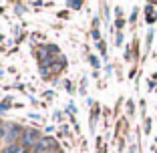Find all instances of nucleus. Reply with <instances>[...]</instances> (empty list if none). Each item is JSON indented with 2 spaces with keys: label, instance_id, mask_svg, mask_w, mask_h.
<instances>
[{
  "label": "nucleus",
  "instance_id": "nucleus-7",
  "mask_svg": "<svg viewBox=\"0 0 157 153\" xmlns=\"http://www.w3.org/2000/svg\"><path fill=\"white\" fill-rule=\"evenodd\" d=\"M89 60H91V65L95 67V69H97V67L101 65V63H99V59H97V56H95V55H91V56H89Z\"/></svg>",
  "mask_w": 157,
  "mask_h": 153
},
{
  "label": "nucleus",
  "instance_id": "nucleus-11",
  "mask_svg": "<svg viewBox=\"0 0 157 153\" xmlns=\"http://www.w3.org/2000/svg\"><path fill=\"white\" fill-rule=\"evenodd\" d=\"M69 2H71V6H73V8H81V4H83L81 0H69Z\"/></svg>",
  "mask_w": 157,
  "mask_h": 153
},
{
  "label": "nucleus",
  "instance_id": "nucleus-9",
  "mask_svg": "<svg viewBox=\"0 0 157 153\" xmlns=\"http://www.w3.org/2000/svg\"><path fill=\"white\" fill-rule=\"evenodd\" d=\"M127 113H129V115H133V113H135V103L133 101L127 103Z\"/></svg>",
  "mask_w": 157,
  "mask_h": 153
},
{
  "label": "nucleus",
  "instance_id": "nucleus-14",
  "mask_svg": "<svg viewBox=\"0 0 157 153\" xmlns=\"http://www.w3.org/2000/svg\"><path fill=\"white\" fill-rule=\"evenodd\" d=\"M115 14H117V18H123V10H121L119 6H117V8H115Z\"/></svg>",
  "mask_w": 157,
  "mask_h": 153
},
{
  "label": "nucleus",
  "instance_id": "nucleus-19",
  "mask_svg": "<svg viewBox=\"0 0 157 153\" xmlns=\"http://www.w3.org/2000/svg\"><path fill=\"white\" fill-rule=\"evenodd\" d=\"M155 141H157V139H155Z\"/></svg>",
  "mask_w": 157,
  "mask_h": 153
},
{
  "label": "nucleus",
  "instance_id": "nucleus-2",
  "mask_svg": "<svg viewBox=\"0 0 157 153\" xmlns=\"http://www.w3.org/2000/svg\"><path fill=\"white\" fill-rule=\"evenodd\" d=\"M153 34H155V30H153V28H149V30H147V36H145V52H149V48H151V44H153Z\"/></svg>",
  "mask_w": 157,
  "mask_h": 153
},
{
  "label": "nucleus",
  "instance_id": "nucleus-1",
  "mask_svg": "<svg viewBox=\"0 0 157 153\" xmlns=\"http://www.w3.org/2000/svg\"><path fill=\"white\" fill-rule=\"evenodd\" d=\"M40 143V133L36 129H26L22 133V147H34Z\"/></svg>",
  "mask_w": 157,
  "mask_h": 153
},
{
  "label": "nucleus",
  "instance_id": "nucleus-8",
  "mask_svg": "<svg viewBox=\"0 0 157 153\" xmlns=\"http://www.w3.org/2000/svg\"><path fill=\"white\" fill-rule=\"evenodd\" d=\"M115 42H117V47H121V44H123V33H117V36H115Z\"/></svg>",
  "mask_w": 157,
  "mask_h": 153
},
{
  "label": "nucleus",
  "instance_id": "nucleus-16",
  "mask_svg": "<svg viewBox=\"0 0 157 153\" xmlns=\"http://www.w3.org/2000/svg\"><path fill=\"white\" fill-rule=\"evenodd\" d=\"M44 153H59L56 149H48V151H44Z\"/></svg>",
  "mask_w": 157,
  "mask_h": 153
},
{
  "label": "nucleus",
  "instance_id": "nucleus-5",
  "mask_svg": "<svg viewBox=\"0 0 157 153\" xmlns=\"http://www.w3.org/2000/svg\"><path fill=\"white\" fill-rule=\"evenodd\" d=\"M97 47H99V51H101V55H103V56H107V48H105V42H103V40H99V42H97Z\"/></svg>",
  "mask_w": 157,
  "mask_h": 153
},
{
  "label": "nucleus",
  "instance_id": "nucleus-6",
  "mask_svg": "<svg viewBox=\"0 0 157 153\" xmlns=\"http://www.w3.org/2000/svg\"><path fill=\"white\" fill-rule=\"evenodd\" d=\"M115 26H117V30H123V28H125V18H117Z\"/></svg>",
  "mask_w": 157,
  "mask_h": 153
},
{
  "label": "nucleus",
  "instance_id": "nucleus-10",
  "mask_svg": "<svg viewBox=\"0 0 157 153\" xmlns=\"http://www.w3.org/2000/svg\"><path fill=\"white\" fill-rule=\"evenodd\" d=\"M145 20H147L149 24H153V22L157 20V16H155V14H147V16H145Z\"/></svg>",
  "mask_w": 157,
  "mask_h": 153
},
{
  "label": "nucleus",
  "instance_id": "nucleus-13",
  "mask_svg": "<svg viewBox=\"0 0 157 153\" xmlns=\"http://www.w3.org/2000/svg\"><path fill=\"white\" fill-rule=\"evenodd\" d=\"M125 59H127V60H131V47H127V48H125Z\"/></svg>",
  "mask_w": 157,
  "mask_h": 153
},
{
  "label": "nucleus",
  "instance_id": "nucleus-18",
  "mask_svg": "<svg viewBox=\"0 0 157 153\" xmlns=\"http://www.w3.org/2000/svg\"><path fill=\"white\" fill-rule=\"evenodd\" d=\"M155 153H157V149H155Z\"/></svg>",
  "mask_w": 157,
  "mask_h": 153
},
{
  "label": "nucleus",
  "instance_id": "nucleus-15",
  "mask_svg": "<svg viewBox=\"0 0 157 153\" xmlns=\"http://www.w3.org/2000/svg\"><path fill=\"white\" fill-rule=\"evenodd\" d=\"M153 12H155V10H153V6H151V4L145 6V14H153Z\"/></svg>",
  "mask_w": 157,
  "mask_h": 153
},
{
  "label": "nucleus",
  "instance_id": "nucleus-4",
  "mask_svg": "<svg viewBox=\"0 0 157 153\" xmlns=\"http://www.w3.org/2000/svg\"><path fill=\"white\" fill-rule=\"evenodd\" d=\"M137 14H139V10H137V8H133V12H131V16H129V22H131V24L137 22Z\"/></svg>",
  "mask_w": 157,
  "mask_h": 153
},
{
  "label": "nucleus",
  "instance_id": "nucleus-17",
  "mask_svg": "<svg viewBox=\"0 0 157 153\" xmlns=\"http://www.w3.org/2000/svg\"><path fill=\"white\" fill-rule=\"evenodd\" d=\"M151 79H155V81H157V73H155V75H153V77H151Z\"/></svg>",
  "mask_w": 157,
  "mask_h": 153
},
{
  "label": "nucleus",
  "instance_id": "nucleus-12",
  "mask_svg": "<svg viewBox=\"0 0 157 153\" xmlns=\"http://www.w3.org/2000/svg\"><path fill=\"white\" fill-rule=\"evenodd\" d=\"M151 131V119H145V133Z\"/></svg>",
  "mask_w": 157,
  "mask_h": 153
},
{
  "label": "nucleus",
  "instance_id": "nucleus-3",
  "mask_svg": "<svg viewBox=\"0 0 157 153\" xmlns=\"http://www.w3.org/2000/svg\"><path fill=\"white\" fill-rule=\"evenodd\" d=\"M18 135H20V127H10V133H8V137H6V139H8V141H14V139H16V137H18Z\"/></svg>",
  "mask_w": 157,
  "mask_h": 153
}]
</instances>
